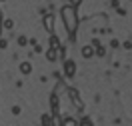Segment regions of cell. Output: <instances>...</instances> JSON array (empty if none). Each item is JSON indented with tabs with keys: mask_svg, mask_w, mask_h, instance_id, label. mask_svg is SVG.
Instances as JSON below:
<instances>
[{
	"mask_svg": "<svg viewBox=\"0 0 132 126\" xmlns=\"http://www.w3.org/2000/svg\"><path fill=\"white\" fill-rule=\"evenodd\" d=\"M62 22H64L66 26V30L70 34H74L76 32V28H78V16H76V8L72 6V4H68V6H64L62 8Z\"/></svg>",
	"mask_w": 132,
	"mask_h": 126,
	"instance_id": "cell-1",
	"label": "cell"
},
{
	"mask_svg": "<svg viewBox=\"0 0 132 126\" xmlns=\"http://www.w3.org/2000/svg\"><path fill=\"white\" fill-rule=\"evenodd\" d=\"M74 72H76L74 60H66V62H64V74L66 76H74Z\"/></svg>",
	"mask_w": 132,
	"mask_h": 126,
	"instance_id": "cell-2",
	"label": "cell"
},
{
	"mask_svg": "<svg viewBox=\"0 0 132 126\" xmlns=\"http://www.w3.org/2000/svg\"><path fill=\"white\" fill-rule=\"evenodd\" d=\"M68 94H70V98H72V102H74L76 108H82V100H80V96H78V92H76L74 88H70V90H68Z\"/></svg>",
	"mask_w": 132,
	"mask_h": 126,
	"instance_id": "cell-3",
	"label": "cell"
},
{
	"mask_svg": "<svg viewBox=\"0 0 132 126\" xmlns=\"http://www.w3.org/2000/svg\"><path fill=\"white\" fill-rule=\"evenodd\" d=\"M44 26H46V30H52V28H54V16H52V14H46V16H44Z\"/></svg>",
	"mask_w": 132,
	"mask_h": 126,
	"instance_id": "cell-4",
	"label": "cell"
},
{
	"mask_svg": "<svg viewBox=\"0 0 132 126\" xmlns=\"http://www.w3.org/2000/svg\"><path fill=\"white\" fill-rule=\"evenodd\" d=\"M94 54V46H82V56L84 58H92Z\"/></svg>",
	"mask_w": 132,
	"mask_h": 126,
	"instance_id": "cell-5",
	"label": "cell"
},
{
	"mask_svg": "<svg viewBox=\"0 0 132 126\" xmlns=\"http://www.w3.org/2000/svg\"><path fill=\"white\" fill-rule=\"evenodd\" d=\"M30 70H32V66H30V62H22V64H20V72H22V74H28Z\"/></svg>",
	"mask_w": 132,
	"mask_h": 126,
	"instance_id": "cell-6",
	"label": "cell"
},
{
	"mask_svg": "<svg viewBox=\"0 0 132 126\" xmlns=\"http://www.w3.org/2000/svg\"><path fill=\"white\" fill-rule=\"evenodd\" d=\"M42 126H52V116L50 114H42Z\"/></svg>",
	"mask_w": 132,
	"mask_h": 126,
	"instance_id": "cell-7",
	"label": "cell"
},
{
	"mask_svg": "<svg viewBox=\"0 0 132 126\" xmlns=\"http://www.w3.org/2000/svg\"><path fill=\"white\" fill-rule=\"evenodd\" d=\"M62 126H78V124H76V120H74V118L66 116V118H64V122H62Z\"/></svg>",
	"mask_w": 132,
	"mask_h": 126,
	"instance_id": "cell-8",
	"label": "cell"
},
{
	"mask_svg": "<svg viewBox=\"0 0 132 126\" xmlns=\"http://www.w3.org/2000/svg\"><path fill=\"white\" fill-rule=\"evenodd\" d=\"M56 56H58V54L54 50H48V52H46V58H48L50 62H52V60H56Z\"/></svg>",
	"mask_w": 132,
	"mask_h": 126,
	"instance_id": "cell-9",
	"label": "cell"
},
{
	"mask_svg": "<svg viewBox=\"0 0 132 126\" xmlns=\"http://www.w3.org/2000/svg\"><path fill=\"white\" fill-rule=\"evenodd\" d=\"M78 126H92L90 118H82V120H80V124H78Z\"/></svg>",
	"mask_w": 132,
	"mask_h": 126,
	"instance_id": "cell-10",
	"label": "cell"
},
{
	"mask_svg": "<svg viewBox=\"0 0 132 126\" xmlns=\"http://www.w3.org/2000/svg\"><path fill=\"white\" fill-rule=\"evenodd\" d=\"M4 26H6V28H12V26H14V22H12V20H4Z\"/></svg>",
	"mask_w": 132,
	"mask_h": 126,
	"instance_id": "cell-11",
	"label": "cell"
},
{
	"mask_svg": "<svg viewBox=\"0 0 132 126\" xmlns=\"http://www.w3.org/2000/svg\"><path fill=\"white\" fill-rule=\"evenodd\" d=\"M70 2H72V6H74V4H78V2H82V0H70Z\"/></svg>",
	"mask_w": 132,
	"mask_h": 126,
	"instance_id": "cell-12",
	"label": "cell"
}]
</instances>
